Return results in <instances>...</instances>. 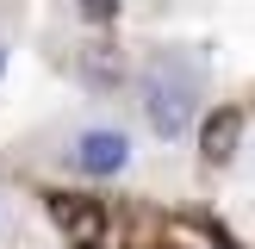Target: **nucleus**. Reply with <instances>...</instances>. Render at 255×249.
<instances>
[{
  "label": "nucleus",
  "instance_id": "6",
  "mask_svg": "<svg viewBox=\"0 0 255 249\" xmlns=\"http://www.w3.org/2000/svg\"><path fill=\"white\" fill-rule=\"evenodd\" d=\"M81 6V19L87 25H106V19H119V0H75Z\"/></svg>",
  "mask_w": 255,
  "mask_h": 249
},
{
  "label": "nucleus",
  "instance_id": "3",
  "mask_svg": "<svg viewBox=\"0 0 255 249\" xmlns=\"http://www.w3.org/2000/svg\"><path fill=\"white\" fill-rule=\"evenodd\" d=\"M237 137H243V112H231V106L212 112L206 131H199V156L218 168V162H231V156H237Z\"/></svg>",
  "mask_w": 255,
  "mask_h": 249
},
{
  "label": "nucleus",
  "instance_id": "4",
  "mask_svg": "<svg viewBox=\"0 0 255 249\" xmlns=\"http://www.w3.org/2000/svg\"><path fill=\"white\" fill-rule=\"evenodd\" d=\"M56 224H62L81 249H100V224H106V218H100L94 199H56Z\"/></svg>",
  "mask_w": 255,
  "mask_h": 249
},
{
  "label": "nucleus",
  "instance_id": "7",
  "mask_svg": "<svg viewBox=\"0 0 255 249\" xmlns=\"http://www.w3.org/2000/svg\"><path fill=\"white\" fill-rule=\"evenodd\" d=\"M0 69H6V56H0Z\"/></svg>",
  "mask_w": 255,
  "mask_h": 249
},
{
  "label": "nucleus",
  "instance_id": "1",
  "mask_svg": "<svg viewBox=\"0 0 255 249\" xmlns=\"http://www.w3.org/2000/svg\"><path fill=\"white\" fill-rule=\"evenodd\" d=\"M193 100H199L193 69H181V62H168V56H156V62L143 69V119H149L156 137L174 143V137L193 124Z\"/></svg>",
  "mask_w": 255,
  "mask_h": 249
},
{
  "label": "nucleus",
  "instance_id": "2",
  "mask_svg": "<svg viewBox=\"0 0 255 249\" xmlns=\"http://www.w3.org/2000/svg\"><path fill=\"white\" fill-rule=\"evenodd\" d=\"M69 168L75 174H94V181L125 174V168H131V137H125V131H106V124H100V131H81L69 143Z\"/></svg>",
  "mask_w": 255,
  "mask_h": 249
},
{
  "label": "nucleus",
  "instance_id": "5",
  "mask_svg": "<svg viewBox=\"0 0 255 249\" xmlns=\"http://www.w3.org/2000/svg\"><path fill=\"white\" fill-rule=\"evenodd\" d=\"M81 75H87L94 87H119L125 62H119V50H112V44H87V50H81Z\"/></svg>",
  "mask_w": 255,
  "mask_h": 249
}]
</instances>
